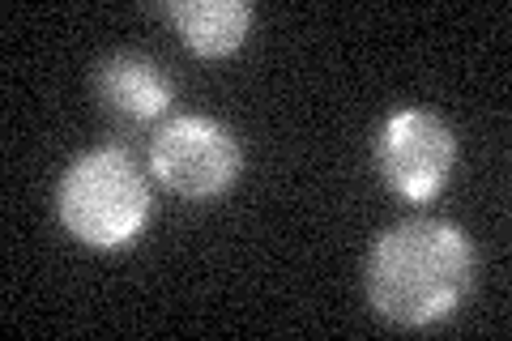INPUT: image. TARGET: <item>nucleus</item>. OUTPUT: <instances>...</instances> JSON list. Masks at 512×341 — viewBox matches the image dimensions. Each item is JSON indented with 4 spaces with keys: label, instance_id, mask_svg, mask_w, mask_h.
Listing matches in <instances>:
<instances>
[{
    "label": "nucleus",
    "instance_id": "4",
    "mask_svg": "<svg viewBox=\"0 0 512 341\" xmlns=\"http://www.w3.org/2000/svg\"><path fill=\"white\" fill-rule=\"evenodd\" d=\"M457 133L431 107H397L376 133V171L393 197L436 201L457 167Z\"/></svg>",
    "mask_w": 512,
    "mask_h": 341
},
{
    "label": "nucleus",
    "instance_id": "1",
    "mask_svg": "<svg viewBox=\"0 0 512 341\" xmlns=\"http://www.w3.org/2000/svg\"><path fill=\"white\" fill-rule=\"evenodd\" d=\"M478 252L466 226L444 218H406L384 226L363 261V295L397 329H431L474 290Z\"/></svg>",
    "mask_w": 512,
    "mask_h": 341
},
{
    "label": "nucleus",
    "instance_id": "5",
    "mask_svg": "<svg viewBox=\"0 0 512 341\" xmlns=\"http://www.w3.org/2000/svg\"><path fill=\"white\" fill-rule=\"evenodd\" d=\"M94 99L103 103L111 120L128 128L163 120L175 103L171 73L146 52H111L94 69Z\"/></svg>",
    "mask_w": 512,
    "mask_h": 341
},
{
    "label": "nucleus",
    "instance_id": "3",
    "mask_svg": "<svg viewBox=\"0 0 512 341\" xmlns=\"http://www.w3.org/2000/svg\"><path fill=\"white\" fill-rule=\"evenodd\" d=\"M150 171L167 192L184 201H214L231 192L244 171V150L235 133L214 116L188 111L171 116L150 141Z\"/></svg>",
    "mask_w": 512,
    "mask_h": 341
},
{
    "label": "nucleus",
    "instance_id": "6",
    "mask_svg": "<svg viewBox=\"0 0 512 341\" xmlns=\"http://www.w3.org/2000/svg\"><path fill=\"white\" fill-rule=\"evenodd\" d=\"M163 18L175 26L188 52L222 60L244 47L256 13L244 0H171V5H163Z\"/></svg>",
    "mask_w": 512,
    "mask_h": 341
},
{
    "label": "nucleus",
    "instance_id": "2",
    "mask_svg": "<svg viewBox=\"0 0 512 341\" xmlns=\"http://www.w3.org/2000/svg\"><path fill=\"white\" fill-rule=\"evenodd\" d=\"M56 214L77 243L99 252H120L128 243H137L154 218L150 175L120 145L86 150L60 175Z\"/></svg>",
    "mask_w": 512,
    "mask_h": 341
}]
</instances>
